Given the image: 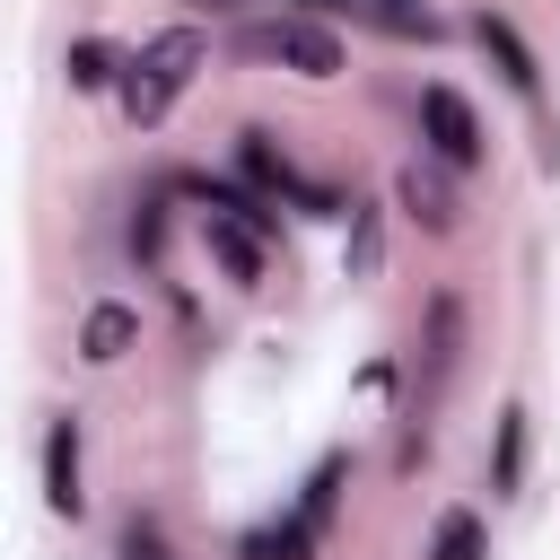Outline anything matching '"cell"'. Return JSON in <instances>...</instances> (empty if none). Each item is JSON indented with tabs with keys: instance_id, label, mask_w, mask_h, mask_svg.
Here are the masks:
<instances>
[{
	"instance_id": "obj_1",
	"label": "cell",
	"mask_w": 560,
	"mask_h": 560,
	"mask_svg": "<svg viewBox=\"0 0 560 560\" xmlns=\"http://www.w3.org/2000/svg\"><path fill=\"white\" fill-rule=\"evenodd\" d=\"M201 61H210V44H201V26H166V35H149L140 52H122V79H114V105L131 114V122H166V105L201 79Z\"/></svg>"
},
{
	"instance_id": "obj_2",
	"label": "cell",
	"mask_w": 560,
	"mask_h": 560,
	"mask_svg": "<svg viewBox=\"0 0 560 560\" xmlns=\"http://www.w3.org/2000/svg\"><path fill=\"white\" fill-rule=\"evenodd\" d=\"M201 245H210V262H219L236 289H254V280L271 271V210H254V201H236V192H201Z\"/></svg>"
},
{
	"instance_id": "obj_3",
	"label": "cell",
	"mask_w": 560,
	"mask_h": 560,
	"mask_svg": "<svg viewBox=\"0 0 560 560\" xmlns=\"http://www.w3.org/2000/svg\"><path fill=\"white\" fill-rule=\"evenodd\" d=\"M245 52L254 61H280V70H298V79H341V44H332V26H315V18H262V26H245Z\"/></svg>"
},
{
	"instance_id": "obj_4",
	"label": "cell",
	"mask_w": 560,
	"mask_h": 560,
	"mask_svg": "<svg viewBox=\"0 0 560 560\" xmlns=\"http://www.w3.org/2000/svg\"><path fill=\"white\" fill-rule=\"evenodd\" d=\"M420 140H429V158H438V166H455V175L490 158L481 114H472V105H464V88H446V79H429V88H420Z\"/></svg>"
},
{
	"instance_id": "obj_5",
	"label": "cell",
	"mask_w": 560,
	"mask_h": 560,
	"mask_svg": "<svg viewBox=\"0 0 560 560\" xmlns=\"http://www.w3.org/2000/svg\"><path fill=\"white\" fill-rule=\"evenodd\" d=\"M472 35H481V52L499 61V79L525 96V105H542V61H534V44L516 35V18H499V9H481L472 18Z\"/></svg>"
},
{
	"instance_id": "obj_6",
	"label": "cell",
	"mask_w": 560,
	"mask_h": 560,
	"mask_svg": "<svg viewBox=\"0 0 560 560\" xmlns=\"http://www.w3.org/2000/svg\"><path fill=\"white\" fill-rule=\"evenodd\" d=\"M44 508L52 516H79L88 508V490H79V420L70 411L44 429Z\"/></svg>"
},
{
	"instance_id": "obj_7",
	"label": "cell",
	"mask_w": 560,
	"mask_h": 560,
	"mask_svg": "<svg viewBox=\"0 0 560 560\" xmlns=\"http://www.w3.org/2000/svg\"><path fill=\"white\" fill-rule=\"evenodd\" d=\"M394 201H402V219H420V228H455V192H446V166L438 158H411L402 175H394Z\"/></svg>"
},
{
	"instance_id": "obj_8",
	"label": "cell",
	"mask_w": 560,
	"mask_h": 560,
	"mask_svg": "<svg viewBox=\"0 0 560 560\" xmlns=\"http://www.w3.org/2000/svg\"><path fill=\"white\" fill-rule=\"evenodd\" d=\"M236 140H245L236 158H245V175H254V184H271V192H298L306 210H332V192H315V184H298V175H289V158L271 149V131H236Z\"/></svg>"
},
{
	"instance_id": "obj_9",
	"label": "cell",
	"mask_w": 560,
	"mask_h": 560,
	"mask_svg": "<svg viewBox=\"0 0 560 560\" xmlns=\"http://www.w3.org/2000/svg\"><path fill=\"white\" fill-rule=\"evenodd\" d=\"M131 341H140V315H131V306H114V298L88 306V332H79V359H88V368H114Z\"/></svg>"
},
{
	"instance_id": "obj_10",
	"label": "cell",
	"mask_w": 560,
	"mask_h": 560,
	"mask_svg": "<svg viewBox=\"0 0 560 560\" xmlns=\"http://www.w3.org/2000/svg\"><path fill=\"white\" fill-rule=\"evenodd\" d=\"M341 18H359V26H385V35H420V44H438V35H446L429 0H341Z\"/></svg>"
},
{
	"instance_id": "obj_11",
	"label": "cell",
	"mask_w": 560,
	"mask_h": 560,
	"mask_svg": "<svg viewBox=\"0 0 560 560\" xmlns=\"http://www.w3.org/2000/svg\"><path fill=\"white\" fill-rule=\"evenodd\" d=\"M429 560H490V525H481V508H446L438 534H429Z\"/></svg>"
},
{
	"instance_id": "obj_12",
	"label": "cell",
	"mask_w": 560,
	"mask_h": 560,
	"mask_svg": "<svg viewBox=\"0 0 560 560\" xmlns=\"http://www.w3.org/2000/svg\"><path fill=\"white\" fill-rule=\"evenodd\" d=\"M525 481V402L499 411V455H490V490H516Z\"/></svg>"
},
{
	"instance_id": "obj_13",
	"label": "cell",
	"mask_w": 560,
	"mask_h": 560,
	"mask_svg": "<svg viewBox=\"0 0 560 560\" xmlns=\"http://www.w3.org/2000/svg\"><path fill=\"white\" fill-rule=\"evenodd\" d=\"M245 560H315V525H306V516L262 525V534H245Z\"/></svg>"
},
{
	"instance_id": "obj_14",
	"label": "cell",
	"mask_w": 560,
	"mask_h": 560,
	"mask_svg": "<svg viewBox=\"0 0 560 560\" xmlns=\"http://www.w3.org/2000/svg\"><path fill=\"white\" fill-rule=\"evenodd\" d=\"M114 79H122V61H114L105 44H70V88L96 96V88H114Z\"/></svg>"
},
{
	"instance_id": "obj_15",
	"label": "cell",
	"mask_w": 560,
	"mask_h": 560,
	"mask_svg": "<svg viewBox=\"0 0 560 560\" xmlns=\"http://www.w3.org/2000/svg\"><path fill=\"white\" fill-rule=\"evenodd\" d=\"M332 499H341V455H332V464H315V481H306V499H298V516H306V525L324 534V525H332Z\"/></svg>"
},
{
	"instance_id": "obj_16",
	"label": "cell",
	"mask_w": 560,
	"mask_h": 560,
	"mask_svg": "<svg viewBox=\"0 0 560 560\" xmlns=\"http://www.w3.org/2000/svg\"><path fill=\"white\" fill-rule=\"evenodd\" d=\"M122 560H166V534H158L149 516H131V525H122Z\"/></svg>"
}]
</instances>
